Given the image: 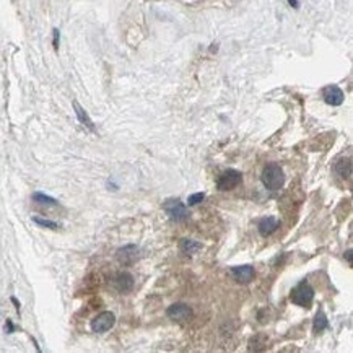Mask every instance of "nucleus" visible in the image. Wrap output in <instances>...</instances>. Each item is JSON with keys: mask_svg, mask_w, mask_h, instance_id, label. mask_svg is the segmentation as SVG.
<instances>
[{"mask_svg": "<svg viewBox=\"0 0 353 353\" xmlns=\"http://www.w3.org/2000/svg\"><path fill=\"white\" fill-rule=\"evenodd\" d=\"M260 181L269 190H280L285 184V174L277 163H269L265 165L260 174Z\"/></svg>", "mask_w": 353, "mask_h": 353, "instance_id": "f257e3e1", "label": "nucleus"}, {"mask_svg": "<svg viewBox=\"0 0 353 353\" xmlns=\"http://www.w3.org/2000/svg\"><path fill=\"white\" fill-rule=\"evenodd\" d=\"M290 300H292L293 305H296V306L311 308L313 301H314V290H313V287L309 285L306 280H301L300 284L292 290Z\"/></svg>", "mask_w": 353, "mask_h": 353, "instance_id": "f03ea898", "label": "nucleus"}, {"mask_svg": "<svg viewBox=\"0 0 353 353\" xmlns=\"http://www.w3.org/2000/svg\"><path fill=\"white\" fill-rule=\"evenodd\" d=\"M163 210L166 211V215L171 218L173 222H176V223L186 222L187 218H189L187 207L179 199H169V200H166L163 203Z\"/></svg>", "mask_w": 353, "mask_h": 353, "instance_id": "7ed1b4c3", "label": "nucleus"}, {"mask_svg": "<svg viewBox=\"0 0 353 353\" xmlns=\"http://www.w3.org/2000/svg\"><path fill=\"white\" fill-rule=\"evenodd\" d=\"M243 181V174L238 169H227L223 171L217 179V187L218 190H231L238 187Z\"/></svg>", "mask_w": 353, "mask_h": 353, "instance_id": "20e7f679", "label": "nucleus"}, {"mask_svg": "<svg viewBox=\"0 0 353 353\" xmlns=\"http://www.w3.org/2000/svg\"><path fill=\"white\" fill-rule=\"evenodd\" d=\"M114 322H116V316L109 311H104L101 314H98L95 319L91 321V330L96 334L108 332V330L114 326Z\"/></svg>", "mask_w": 353, "mask_h": 353, "instance_id": "39448f33", "label": "nucleus"}, {"mask_svg": "<svg viewBox=\"0 0 353 353\" xmlns=\"http://www.w3.org/2000/svg\"><path fill=\"white\" fill-rule=\"evenodd\" d=\"M166 314L169 319L176 322H187L192 317V309H190V306L184 305V303H174V305L168 308Z\"/></svg>", "mask_w": 353, "mask_h": 353, "instance_id": "423d86ee", "label": "nucleus"}, {"mask_svg": "<svg viewBox=\"0 0 353 353\" xmlns=\"http://www.w3.org/2000/svg\"><path fill=\"white\" fill-rule=\"evenodd\" d=\"M111 285L119 293H129L133 288V277L129 272H117L116 275H112Z\"/></svg>", "mask_w": 353, "mask_h": 353, "instance_id": "0eeeda50", "label": "nucleus"}, {"mask_svg": "<svg viewBox=\"0 0 353 353\" xmlns=\"http://www.w3.org/2000/svg\"><path fill=\"white\" fill-rule=\"evenodd\" d=\"M116 257L122 265H132L140 259V249L137 248L135 244H127V246H124V248H121L117 251Z\"/></svg>", "mask_w": 353, "mask_h": 353, "instance_id": "6e6552de", "label": "nucleus"}, {"mask_svg": "<svg viewBox=\"0 0 353 353\" xmlns=\"http://www.w3.org/2000/svg\"><path fill=\"white\" fill-rule=\"evenodd\" d=\"M231 277L235 278L238 284H243V285H248L252 281L254 278V269L251 265H236V267H231Z\"/></svg>", "mask_w": 353, "mask_h": 353, "instance_id": "1a4fd4ad", "label": "nucleus"}, {"mask_svg": "<svg viewBox=\"0 0 353 353\" xmlns=\"http://www.w3.org/2000/svg\"><path fill=\"white\" fill-rule=\"evenodd\" d=\"M322 96L324 101H326L329 106H340L343 103V91L335 87V85H329L322 90Z\"/></svg>", "mask_w": 353, "mask_h": 353, "instance_id": "9d476101", "label": "nucleus"}, {"mask_svg": "<svg viewBox=\"0 0 353 353\" xmlns=\"http://www.w3.org/2000/svg\"><path fill=\"white\" fill-rule=\"evenodd\" d=\"M278 220L275 217H267V218H264V220H260V223H259V233L262 236H270L272 233H275L277 231V228H278Z\"/></svg>", "mask_w": 353, "mask_h": 353, "instance_id": "9b49d317", "label": "nucleus"}, {"mask_svg": "<svg viewBox=\"0 0 353 353\" xmlns=\"http://www.w3.org/2000/svg\"><path fill=\"white\" fill-rule=\"evenodd\" d=\"M329 327V321H327V316L326 313L322 311V309H319L314 317V322H313V330L316 334H319L322 332V330H326Z\"/></svg>", "mask_w": 353, "mask_h": 353, "instance_id": "f8f14e48", "label": "nucleus"}, {"mask_svg": "<svg viewBox=\"0 0 353 353\" xmlns=\"http://www.w3.org/2000/svg\"><path fill=\"white\" fill-rule=\"evenodd\" d=\"M335 171L340 178H350L351 176V161L350 158H340L335 163Z\"/></svg>", "mask_w": 353, "mask_h": 353, "instance_id": "ddd939ff", "label": "nucleus"}, {"mask_svg": "<svg viewBox=\"0 0 353 353\" xmlns=\"http://www.w3.org/2000/svg\"><path fill=\"white\" fill-rule=\"evenodd\" d=\"M179 249H181V252H184V254H194L199 249H202V244L197 243V241H192V239H181Z\"/></svg>", "mask_w": 353, "mask_h": 353, "instance_id": "4468645a", "label": "nucleus"}, {"mask_svg": "<svg viewBox=\"0 0 353 353\" xmlns=\"http://www.w3.org/2000/svg\"><path fill=\"white\" fill-rule=\"evenodd\" d=\"M74 108H75V112H77V117H79V121H80L83 125H87L90 130H95L93 122H91V119L88 117V114H87V112H85V109L82 108V106L75 101V103H74Z\"/></svg>", "mask_w": 353, "mask_h": 353, "instance_id": "2eb2a0df", "label": "nucleus"}, {"mask_svg": "<svg viewBox=\"0 0 353 353\" xmlns=\"http://www.w3.org/2000/svg\"><path fill=\"white\" fill-rule=\"evenodd\" d=\"M33 200L34 202H38L41 203V205H57V200L52 199V197H49L46 194H41V192H36V194H33Z\"/></svg>", "mask_w": 353, "mask_h": 353, "instance_id": "dca6fc26", "label": "nucleus"}, {"mask_svg": "<svg viewBox=\"0 0 353 353\" xmlns=\"http://www.w3.org/2000/svg\"><path fill=\"white\" fill-rule=\"evenodd\" d=\"M33 222H34V223H38V225H41V227H44V228H51V230H55V228L59 227V225L55 223V222L44 220V218H39V217H34V218H33Z\"/></svg>", "mask_w": 353, "mask_h": 353, "instance_id": "f3484780", "label": "nucleus"}, {"mask_svg": "<svg viewBox=\"0 0 353 353\" xmlns=\"http://www.w3.org/2000/svg\"><path fill=\"white\" fill-rule=\"evenodd\" d=\"M203 199H205V194H192V195H189V199H187V203L189 205H197V203H200Z\"/></svg>", "mask_w": 353, "mask_h": 353, "instance_id": "a211bd4d", "label": "nucleus"}, {"mask_svg": "<svg viewBox=\"0 0 353 353\" xmlns=\"http://www.w3.org/2000/svg\"><path fill=\"white\" fill-rule=\"evenodd\" d=\"M54 47H59V30H54Z\"/></svg>", "mask_w": 353, "mask_h": 353, "instance_id": "6ab92c4d", "label": "nucleus"}, {"mask_svg": "<svg viewBox=\"0 0 353 353\" xmlns=\"http://www.w3.org/2000/svg\"><path fill=\"white\" fill-rule=\"evenodd\" d=\"M288 2H290L292 7H298V2H296V0H288Z\"/></svg>", "mask_w": 353, "mask_h": 353, "instance_id": "aec40b11", "label": "nucleus"}, {"mask_svg": "<svg viewBox=\"0 0 353 353\" xmlns=\"http://www.w3.org/2000/svg\"><path fill=\"white\" fill-rule=\"evenodd\" d=\"M347 259H348V262L351 264V251H347Z\"/></svg>", "mask_w": 353, "mask_h": 353, "instance_id": "412c9836", "label": "nucleus"}]
</instances>
